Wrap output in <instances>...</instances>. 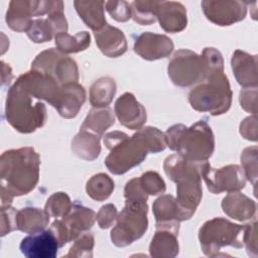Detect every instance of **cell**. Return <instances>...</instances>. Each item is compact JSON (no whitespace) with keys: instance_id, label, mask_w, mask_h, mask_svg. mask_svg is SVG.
I'll return each mask as SVG.
<instances>
[{"instance_id":"cell-3","label":"cell","mask_w":258,"mask_h":258,"mask_svg":"<svg viewBox=\"0 0 258 258\" xmlns=\"http://www.w3.org/2000/svg\"><path fill=\"white\" fill-rule=\"evenodd\" d=\"M48 220L49 215L46 212H42L39 209L26 208L17 213L16 226L26 233H34L36 231H41Z\"/></svg>"},{"instance_id":"cell-2","label":"cell","mask_w":258,"mask_h":258,"mask_svg":"<svg viewBox=\"0 0 258 258\" xmlns=\"http://www.w3.org/2000/svg\"><path fill=\"white\" fill-rule=\"evenodd\" d=\"M58 247V240L51 229L32 233L20 243V251L27 258H54Z\"/></svg>"},{"instance_id":"cell-5","label":"cell","mask_w":258,"mask_h":258,"mask_svg":"<svg viewBox=\"0 0 258 258\" xmlns=\"http://www.w3.org/2000/svg\"><path fill=\"white\" fill-rule=\"evenodd\" d=\"M104 4L105 2H75L80 16L94 30L100 28L106 22L103 14Z\"/></svg>"},{"instance_id":"cell-4","label":"cell","mask_w":258,"mask_h":258,"mask_svg":"<svg viewBox=\"0 0 258 258\" xmlns=\"http://www.w3.org/2000/svg\"><path fill=\"white\" fill-rule=\"evenodd\" d=\"M26 6L27 2H10V8L6 14V21L12 29L17 31L26 30L27 26L32 23L29 21V17L31 15V12L33 13V10H36L38 8H31ZM33 6H35V2Z\"/></svg>"},{"instance_id":"cell-6","label":"cell","mask_w":258,"mask_h":258,"mask_svg":"<svg viewBox=\"0 0 258 258\" xmlns=\"http://www.w3.org/2000/svg\"><path fill=\"white\" fill-rule=\"evenodd\" d=\"M154 206H157V207H160L162 209H166L167 207H169V210H175V211H157V210H154V214H155V217H156V221H157V224H161L165 221L166 217L169 215V220L171 221L172 219H174L175 215H177L179 221L180 220H183L184 219H187L186 216L184 215V213L182 212V210L180 209L179 206L177 207H174V199L171 197V196H164L162 198H159L158 200L155 201V204ZM168 210V209H167Z\"/></svg>"},{"instance_id":"cell-8","label":"cell","mask_w":258,"mask_h":258,"mask_svg":"<svg viewBox=\"0 0 258 258\" xmlns=\"http://www.w3.org/2000/svg\"><path fill=\"white\" fill-rule=\"evenodd\" d=\"M106 5H107L108 12L116 20H118V21H126L127 19L130 18V9H129L128 5L125 8L121 9V10L117 9V7L115 6L114 2H107Z\"/></svg>"},{"instance_id":"cell-1","label":"cell","mask_w":258,"mask_h":258,"mask_svg":"<svg viewBox=\"0 0 258 258\" xmlns=\"http://www.w3.org/2000/svg\"><path fill=\"white\" fill-rule=\"evenodd\" d=\"M31 150L32 148L26 147L6 151L2 154V190L7 191L9 201H11V196L26 195L37 182L38 155L33 152L25 161Z\"/></svg>"},{"instance_id":"cell-7","label":"cell","mask_w":258,"mask_h":258,"mask_svg":"<svg viewBox=\"0 0 258 258\" xmlns=\"http://www.w3.org/2000/svg\"><path fill=\"white\" fill-rule=\"evenodd\" d=\"M94 179L97 181V183L99 184L98 188H94L92 190L88 191V195H90L93 199L95 200H104L107 199L110 196V192L112 191V189L114 188V183L112 184H108L105 186H102L104 184H106L107 182L111 181V179L109 178L108 175L106 174H98V175H94L93 176Z\"/></svg>"}]
</instances>
